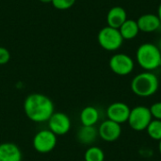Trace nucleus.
Wrapping results in <instances>:
<instances>
[{
    "mask_svg": "<svg viewBox=\"0 0 161 161\" xmlns=\"http://www.w3.org/2000/svg\"><path fill=\"white\" fill-rule=\"evenodd\" d=\"M57 135L49 129L40 130L33 138V147L40 154H47L53 151L57 145Z\"/></svg>",
    "mask_w": 161,
    "mask_h": 161,
    "instance_id": "7",
    "label": "nucleus"
},
{
    "mask_svg": "<svg viewBox=\"0 0 161 161\" xmlns=\"http://www.w3.org/2000/svg\"><path fill=\"white\" fill-rule=\"evenodd\" d=\"M141 32L153 33L157 32L161 27V23L157 14L145 13L140 16L137 20Z\"/></svg>",
    "mask_w": 161,
    "mask_h": 161,
    "instance_id": "11",
    "label": "nucleus"
},
{
    "mask_svg": "<svg viewBox=\"0 0 161 161\" xmlns=\"http://www.w3.org/2000/svg\"><path fill=\"white\" fill-rule=\"evenodd\" d=\"M40 1L42 3H51L52 2V0H40Z\"/></svg>",
    "mask_w": 161,
    "mask_h": 161,
    "instance_id": "25",
    "label": "nucleus"
},
{
    "mask_svg": "<svg viewBox=\"0 0 161 161\" xmlns=\"http://www.w3.org/2000/svg\"><path fill=\"white\" fill-rule=\"evenodd\" d=\"M156 44H157V46L158 47L159 51H160V52H161V38H160V39H159V40H158V42H157Z\"/></svg>",
    "mask_w": 161,
    "mask_h": 161,
    "instance_id": "23",
    "label": "nucleus"
},
{
    "mask_svg": "<svg viewBox=\"0 0 161 161\" xmlns=\"http://www.w3.org/2000/svg\"><path fill=\"white\" fill-rule=\"evenodd\" d=\"M130 87L135 95L142 98H147L157 93L159 88V80L153 72L144 71L132 78Z\"/></svg>",
    "mask_w": 161,
    "mask_h": 161,
    "instance_id": "2",
    "label": "nucleus"
},
{
    "mask_svg": "<svg viewBox=\"0 0 161 161\" xmlns=\"http://www.w3.org/2000/svg\"><path fill=\"white\" fill-rule=\"evenodd\" d=\"M76 0H52V5L55 8L59 10H66L71 8Z\"/></svg>",
    "mask_w": 161,
    "mask_h": 161,
    "instance_id": "19",
    "label": "nucleus"
},
{
    "mask_svg": "<svg viewBox=\"0 0 161 161\" xmlns=\"http://www.w3.org/2000/svg\"><path fill=\"white\" fill-rule=\"evenodd\" d=\"M26 117L34 123H44L55 112L53 101L42 93H31L24 102Z\"/></svg>",
    "mask_w": 161,
    "mask_h": 161,
    "instance_id": "1",
    "label": "nucleus"
},
{
    "mask_svg": "<svg viewBox=\"0 0 161 161\" xmlns=\"http://www.w3.org/2000/svg\"><path fill=\"white\" fill-rule=\"evenodd\" d=\"M149 109H150L153 119L161 121V101L152 104V106L149 108Z\"/></svg>",
    "mask_w": 161,
    "mask_h": 161,
    "instance_id": "20",
    "label": "nucleus"
},
{
    "mask_svg": "<svg viewBox=\"0 0 161 161\" xmlns=\"http://www.w3.org/2000/svg\"><path fill=\"white\" fill-rule=\"evenodd\" d=\"M80 123L84 126H95L100 119L99 110L92 106L85 107L79 115Z\"/></svg>",
    "mask_w": 161,
    "mask_h": 161,
    "instance_id": "14",
    "label": "nucleus"
},
{
    "mask_svg": "<svg viewBox=\"0 0 161 161\" xmlns=\"http://www.w3.org/2000/svg\"><path fill=\"white\" fill-rule=\"evenodd\" d=\"M108 66L115 75L125 76L130 75L134 71L135 61L127 54L116 53L109 58Z\"/></svg>",
    "mask_w": 161,
    "mask_h": 161,
    "instance_id": "6",
    "label": "nucleus"
},
{
    "mask_svg": "<svg viewBox=\"0 0 161 161\" xmlns=\"http://www.w3.org/2000/svg\"><path fill=\"white\" fill-rule=\"evenodd\" d=\"M10 59V53L9 51L3 47L0 46V65H5L7 64Z\"/></svg>",
    "mask_w": 161,
    "mask_h": 161,
    "instance_id": "21",
    "label": "nucleus"
},
{
    "mask_svg": "<svg viewBox=\"0 0 161 161\" xmlns=\"http://www.w3.org/2000/svg\"><path fill=\"white\" fill-rule=\"evenodd\" d=\"M47 122L48 129L57 136L67 134L72 126L70 117L63 112H54Z\"/></svg>",
    "mask_w": 161,
    "mask_h": 161,
    "instance_id": "8",
    "label": "nucleus"
},
{
    "mask_svg": "<svg viewBox=\"0 0 161 161\" xmlns=\"http://www.w3.org/2000/svg\"><path fill=\"white\" fill-rule=\"evenodd\" d=\"M84 160L105 161V153L98 146H90L84 154Z\"/></svg>",
    "mask_w": 161,
    "mask_h": 161,
    "instance_id": "17",
    "label": "nucleus"
},
{
    "mask_svg": "<svg viewBox=\"0 0 161 161\" xmlns=\"http://www.w3.org/2000/svg\"><path fill=\"white\" fill-rule=\"evenodd\" d=\"M98 137V129L95 126L82 125L77 132V141L85 145H92Z\"/></svg>",
    "mask_w": 161,
    "mask_h": 161,
    "instance_id": "15",
    "label": "nucleus"
},
{
    "mask_svg": "<svg viewBox=\"0 0 161 161\" xmlns=\"http://www.w3.org/2000/svg\"><path fill=\"white\" fill-rule=\"evenodd\" d=\"M97 41L99 45L104 50L109 52H114L119 50L124 43V39L119 29L110 27L108 25L103 27L98 32Z\"/></svg>",
    "mask_w": 161,
    "mask_h": 161,
    "instance_id": "4",
    "label": "nucleus"
},
{
    "mask_svg": "<svg viewBox=\"0 0 161 161\" xmlns=\"http://www.w3.org/2000/svg\"><path fill=\"white\" fill-rule=\"evenodd\" d=\"M158 151H159V154L161 155V140L158 142Z\"/></svg>",
    "mask_w": 161,
    "mask_h": 161,
    "instance_id": "24",
    "label": "nucleus"
},
{
    "mask_svg": "<svg viewBox=\"0 0 161 161\" xmlns=\"http://www.w3.org/2000/svg\"><path fill=\"white\" fill-rule=\"evenodd\" d=\"M126 10L120 6L112 7L107 14V24L108 26L119 29L120 26L127 20Z\"/></svg>",
    "mask_w": 161,
    "mask_h": 161,
    "instance_id": "12",
    "label": "nucleus"
},
{
    "mask_svg": "<svg viewBox=\"0 0 161 161\" xmlns=\"http://www.w3.org/2000/svg\"><path fill=\"white\" fill-rule=\"evenodd\" d=\"M146 132L150 139L159 142L161 140V121L153 119L146 128Z\"/></svg>",
    "mask_w": 161,
    "mask_h": 161,
    "instance_id": "18",
    "label": "nucleus"
},
{
    "mask_svg": "<svg viewBox=\"0 0 161 161\" xmlns=\"http://www.w3.org/2000/svg\"><path fill=\"white\" fill-rule=\"evenodd\" d=\"M152 120L153 117L149 108L145 106H137L131 108L127 124L134 131L141 132L146 130Z\"/></svg>",
    "mask_w": 161,
    "mask_h": 161,
    "instance_id": "5",
    "label": "nucleus"
},
{
    "mask_svg": "<svg viewBox=\"0 0 161 161\" xmlns=\"http://www.w3.org/2000/svg\"><path fill=\"white\" fill-rule=\"evenodd\" d=\"M158 19H159V21H160L161 23V3L159 4V6H158Z\"/></svg>",
    "mask_w": 161,
    "mask_h": 161,
    "instance_id": "22",
    "label": "nucleus"
},
{
    "mask_svg": "<svg viewBox=\"0 0 161 161\" xmlns=\"http://www.w3.org/2000/svg\"><path fill=\"white\" fill-rule=\"evenodd\" d=\"M119 31L124 39V41H130L135 39L140 31L138 23L136 20L133 19H127L119 28Z\"/></svg>",
    "mask_w": 161,
    "mask_h": 161,
    "instance_id": "16",
    "label": "nucleus"
},
{
    "mask_svg": "<svg viewBox=\"0 0 161 161\" xmlns=\"http://www.w3.org/2000/svg\"><path fill=\"white\" fill-rule=\"evenodd\" d=\"M122 135V126L111 120L104 121L98 127V136L107 142H116Z\"/></svg>",
    "mask_w": 161,
    "mask_h": 161,
    "instance_id": "10",
    "label": "nucleus"
},
{
    "mask_svg": "<svg viewBox=\"0 0 161 161\" xmlns=\"http://www.w3.org/2000/svg\"><path fill=\"white\" fill-rule=\"evenodd\" d=\"M131 108L124 102H114L110 104L107 108V116L108 120H111L117 124L127 123Z\"/></svg>",
    "mask_w": 161,
    "mask_h": 161,
    "instance_id": "9",
    "label": "nucleus"
},
{
    "mask_svg": "<svg viewBox=\"0 0 161 161\" xmlns=\"http://www.w3.org/2000/svg\"><path fill=\"white\" fill-rule=\"evenodd\" d=\"M136 61L147 72H153L161 67V52L156 43H142L136 51Z\"/></svg>",
    "mask_w": 161,
    "mask_h": 161,
    "instance_id": "3",
    "label": "nucleus"
},
{
    "mask_svg": "<svg viewBox=\"0 0 161 161\" xmlns=\"http://www.w3.org/2000/svg\"><path fill=\"white\" fill-rule=\"evenodd\" d=\"M22 152L20 148L12 142L0 144V161H22Z\"/></svg>",
    "mask_w": 161,
    "mask_h": 161,
    "instance_id": "13",
    "label": "nucleus"
}]
</instances>
